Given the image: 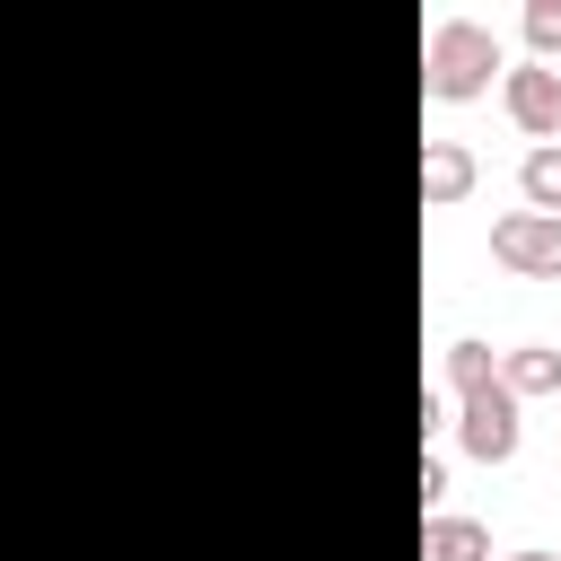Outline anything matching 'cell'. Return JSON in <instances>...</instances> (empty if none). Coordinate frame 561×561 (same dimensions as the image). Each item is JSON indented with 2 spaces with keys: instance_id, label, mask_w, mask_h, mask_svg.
<instances>
[{
  "instance_id": "5b68a950",
  "label": "cell",
  "mask_w": 561,
  "mask_h": 561,
  "mask_svg": "<svg viewBox=\"0 0 561 561\" xmlns=\"http://www.w3.org/2000/svg\"><path fill=\"white\" fill-rule=\"evenodd\" d=\"M465 193H473V149L430 140L421 149V202H465Z\"/></svg>"
},
{
  "instance_id": "8fae6325",
  "label": "cell",
  "mask_w": 561,
  "mask_h": 561,
  "mask_svg": "<svg viewBox=\"0 0 561 561\" xmlns=\"http://www.w3.org/2000/svg\"><path fill=\"white\" fill-rule=\"evenodd\" d=\"M421 500H447V456H421Z\"/></svg>"
},
{
  "instance_id": "3957f363",
  "label": "cell",
  "mask_w": 561,
  "mask_h": 561,
  "mask_svg": "<svg viewBox=\"0 0 561 561\" xmlns=\"http://www.w3.org/2000/svg\"><path fill=\"white\" fill-rule=\"evenodd\" d=\"M491 254L508 272H535V280H561V210H508L491 228Z\"/></svg>"
},
{
  "instance_id": "7c38bea8",
  "label": "cell",
  "mask_w": 561,
  "mask_h": 561,
  "mask_svg": "<svg viewBox=\"0 0 561 561\" xmlns=\"http://www.w3.org/2000/svg\"><path fill=\"white\" fill-rule=\"evenodd\" d=\"M508 561H552V552H508Z\"/></svg>"
},
{
  "instance_id": "6da1fadb",
  "label": "cell",
  "mask_w": 561,
  "mask_h": 561,
  "mask_svg": "<svg viewBox=\"0 0 561 561\" xmlns=\"http://www.w3.org/2000/svg\"><path fill=\"white\" fill-rule=\"evenodd\" d=\"M421 70H430V96H438V105H465V96H482V88H491L508 61H500V35H491V26L447 18V26H430Z\"/></svg>"
},
{
  "instance_id": "52a82bcc",
  "label": "cell",
  "mask_w": 561,
  "mask_h": 561,
  "mask_svg": "<svg viewBox=\"0 0 561 561\" xmlns=\"http://www.w3.org/2000/svg\"><path fill=\"white\" fill-rule=\"evenodd\" d=\"M421 561H491V535L473 517H430L421 526Z\"/></svg>"
},
{
  "instance_id": "30bf717a",
  "label": "cell",
  "mask_w": 561,
  "mask_h": 561,
  "mask_svg": "<svg viewBox=\"0 0 561 561\" xmlns=\"http://www.w3.org/2000/svg\"><path fill=\"white\" fill-rule=\"evenodd\" d=\"M526 44H535V61L561 53V0H526Z\"/></svg>"
},
{
  "instance_id": "7a4b0ae2",
  "label": "cell",
  "mask_w": 561,
  "mask_h": 561,
  "mask_svg": "<svg viewBox=\"0 0 561 561\" xmlns=\"http://www.w3.org/2000/svg\"><path fill=\"white\" fill-rule=\"evenodd\" d=\"M456 438L473 465H508L517 456V394L491 377V386H465V412H456Z\"/></svg>"
},
{
  "instance_id": "8992f818",
  "label": "cell",
  "mask_w": 561,
  "mask_h": 561,
  "mask_svg": "<svg viewBox=\"0 0 561 561\" xmlns=\"http://www.w3.org/2000/svg\"><path fill=\"white\" fill-rule=\"evenodd\" d=\"M500 386L526 403V394H561V351H543V342H526V351H508L500 359Z\"/></svg>"
},
{
  "instance_id": "ba28073f",
  "label": "cell",
  "mask_w": 561,
  "mask_h": 561,
  "mask_svg": "<svg viewBox=\"0 0 561 561\" xmlns=\"http://www.w3.org/2000/svg\"><path fill=\"white\" fill-rule=\"evenodd\" d=\"M517 184H526V210H561V149H552V140H543V149H526Z\"/></svg>"
},
{
  "instance_id": "277c9868",
  "label": "cell",
  "mask_w": 561,
  "mask_h": 561,
  "mask_svg": "<svg viewBox=\"0 0 561 561\" xmlns=\"http://www.w3.org/2000/svg\"><path fill=\"white\" fill-rule=\"evenodd\" d=\"M500 96H508V123L517 131H561V70L552 61H526V70H500Z\"/></svg>"
},
{
  "instance_id": "9c48e42d",
  "label": "cell",
  "mask_w": 561,
  "mask_h": 561,
  "mask_svg": "<svg viewBox=\"0 0 561 561\" xmlns=\"http://www.w3.org/2000/svg\"><path fill=\"white\" fill-rule=\"evenodd\" d=\"M447 377H456V394L465 386H491L500 377V351L491 342H447Z\"/></svg>"
}]
</instances>
